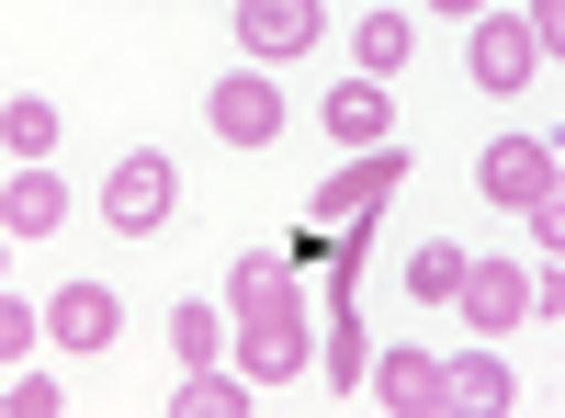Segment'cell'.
Listing matches in <instances>:
<instances>
[{
    "mask_svg": "<svg viewBox=\"0 0 565 418\" xmlns=\"http://www.w3.org/2000/svg\"><path fill=\"white\" fill-rule=\"evenodd\" d=\"M0 148L45 159V148H57V103H45V90H0Z\"/></svg>",
    "mask_w": 565,
    "mask_h": 418,
    "instance_id": "cell-17",
    "label": "cell"
},
{
    "mask_svg": "<svg viewBox=\"0 0 565 418\" xmlns=\"http://www.w3.org/2000/svg\"><path fill=\"white\" fill-rule=\"evenodd\" d=\"M170 204H181L170 148H125V159H114V181H103V226H114V238H159Z\"/></svg>",
    "mask_w": 565,
    "mask_h": 418,
    "instance_id": "cell-2",
    "label": "cell"
},
{
    "mask_svg": "<svg viewBox=\"0 0 565 418\" xmlns=\"http://www.w3.org/2000/svg\"><path fill=\"white\" fill-rule=\"evenodd\" d=\"M532 283V317H565V260H543V271H521Z\"/></svg>",
    "mask_w": 565,
    "mask_h": 418,
    "instance_id": "cell-23",
    "label": "cell"
},
{
    "mask_svg": "<svg viewBox=\"0 0 565 418\" xmlns=\"http://www.w3.org/2000/svg\"><path fill=\"white\" fill-rule=\"evenodd\" d=\"M114 340H125V294H114V283H90V271H79V283H57V294H45V351L103 362Z\"/></svg>",
    "mask_w": 565,
    "mask_h": 418,
    "instance_id": "cell-5",
    "label": "cell"
},
{
    "mask_svg": "<svg viewBox=\"0 0 565 418\" xmlns=\"http://www.w3.org/2000/svg\"><path fill=\"white\" fill-rule=\"evenodd\" d=\"M260 385L238 374V362H181V385H170V418H249Z\"/></svg>",
    "mask_w": 565,
    "mask_h": 418,
    "instance_id": "cell-13",
    "label": "cell"
},
{
    "mask_svg": "<svg viewBox=\"0 0 565 418\" xmlns=\"http://www.w3.org/2000/svg\"><path fill=\"white\" fill-rule=\"evenodd\" d=\"M452 283H463V249H452V238H418V249H407V294H418V306H452Z\"/></svg>",
    "mask_w": 565,
    "mask_h": 418,
    "instance_id": "cell-18",
    "label": "cell"
},
{
    "mask_svg": "<svg viewBox=\"0 0 565 418\" xmlns=\"http://www.w3.org/2000/svg\"><path fill=\"white\" fill-rule=\"evenodd\" d=\"M476 181H487V204L532 215V204L565 193V159H554V136H487V148H476Z\"/></svg>",
    "mask_w": 565,
    "mask_h": 418,
    "instance_id": "cell-3",
    "label": "cell"
},
{
    "mask_svg": "<svg viewBox=\"0 0 565 418\" xmlns=\"http://www.w3.org/2000/svg\"><path fill=\"white\" fill-rule=\"evenodd\" d=\"M0 271H12V238H0Z\"/></svg>",
    "mask_w": 565,
    "mask_h": 418,
    "instance_id": "cell-25",
    "label": "cell"
},
{
    "mask_svg": "<svg viewBox=\"0 0 565 418\" xmlns=\"http://www.w3.org/2000/svg\"><path fill=\"white\" fill-rule=\"evenodd\" d=\"M204 125L226 136V148H282V90H271V68H226L204 90Z\"/></svg>",
    "mask_w": 565,
    "mask_h": 418,
    "instance_id": "cell-6",
    "label": "cell"
},
{
    "mask_svg": "<svg viewBox=\"0 0 565 418\" xmlns=\"http://www.w3.org/2000/svg\"><path fill=\"white\" fill-rule=\"evenodd\" d=\"M521 34H532V57H565V0H521Z\"/></svg>",
    "mask_w": 565,
    "mask_h": 418,
    "instance_id": "cell-22",
    "label": "cell"
},
{
    "mask_svg": "<svg viewBox=\"0 0 565 418\" xmlns=\"http://www.w3.org/2000/svg\"><path fill=\"white\" fill-rule=\"evenodd\" d=\"M452 306H463V329H476V340H498V329H521V317H532V283H521V260H463Z\"/></svg>",
    "mask_w": 565,
    "mask_h": 418,
    "instance_id": "cell-9",
    "label": "cell"
},
{
    "mask_svg": "<svg viewBox=\"0 0 565 418\" xmlns=\"http://www.w3.org/2000/svg\"><path fill=\"white\" fill-rule=\"evenodd\" d=\"M407 45H418V23H407V12H362L351 68H362V79H396V68H407Z\"/></svg>",
    "mask_w": 565,
    "mask_h": 418,
    "instance_id": "cell-16",
    "label": "cell"
},
{
    "mask_svg": "<svg viewBox=\"0 0 565 418\" xmlns=\"http://www.w3.org/2000/svg\"><path fill=\"white\" fill-rule=\"evenodd\" d=\"M396 181H407V148H396V136H385V148H351L340 170L317 181V226H373V215L396 204Z\"/></svg>",
    "mask_w": 565,
    "mask_h": 418,
    "instance_id": "cell-4",
    "label": "cell"
},
{
    "mask_svg": "<svg viewBox=\"0 0 565 418\" xmlns=\"http://www.w3.org/2000/svg\"><path fill=\"white\" fill-rule=\"evenodd\" d=\"M0 407H12V418H57L68 385H57V374H12V385H0Z\"/></svg>",
    "mask_w": 565,
    "mask_h": 418,
    "instance_id": "cell-21",
    "label": "cell"
},
{
    "mask_svg": "<svg viewBox=\"0 0 565 418\" xmlns=\"http://www.w3.org/2000/svg\"><path fill=\"white\" fill-rule=\"evenodd\" d=\"M226 362L271 396V385H295L306 362H317V329H306V294H295V271H282L271 249H249L238 271H226Z\"/></svg>",
    "mask_w": 565,
    "mask_h": 418,
    "instance_id": "cell-1",
    "label": "cell"
},
{
    "mask_svg": "<svg viewBox=\"0 0 565 418\" xmlns=\"http://www.w3.org/2000/svg\"><path fill=\"white\" fill-rule=\"evenodd\" d=\"M463 79H476V90H532L543 79L521 12H476V23H463Z\"/></svg>",
    "mask_w": 565,
    "mask_h": 418,
    "instance_id": "cell-8",
    "label": "cell"
},
{
    "mask_svg": "<svg viewBox=\"0 0 565 418\" xmlns=\"http://www.w3.org/2000/svg\"><path fill=\"white\" fill-rule=\"evenodd\" d=\"M238 12V45H249V68H295L306 45L328 34V12L317 0H226Z\"/></svg>",
    "mask_w": 565,
    "mask_h": 418,
    "instance_id": "cell-7",
    "label": "cell"
},
{
    "mask_svg": "<svg viewBox=\"0 0 565 418\" xmlns=\"http://www.w3.org/2000/svg\"><path fill=\"white\" fill-rule=\"evenodd\" d=\"M57 226H68V181L45 170V159H23L12 181H0V238L23 249V238H57Z\"/></svg>",
    "mask_w": 565,
    "mask_h": 418,
    "instance_id": "cell-10",
    "label": "cell"
},
{
    "mask_svg": "<svg viewBox=\"0 0 565 418\" xmlns=\"http://www.w3.org/2000/svg\"><path fill=\"white\" fill-rule=\"evenodd\" d=\"M317 374H328V396H351V407H362V374H373V340H362V306H340V317H328V362H317Z\"/></svg>",
    "mask_w": 565,
    "mask_h": 418,
    "instance_id": "cell-15",
    "label": "cell"
},
{
    "mask_svg": "<svg viewBox=\"0 0 565 418\" xmlns=\"http://www.w3.org/2000/svg\"><path fill=\"white\" fill-rule=\"evenodd\" d=\"M373 407H385V418H441V362L430 351H373Z\"/></svg>",
    "mask_w": 565,
    "mask_h": 418,
    "instance_id": "cell-11",
    "label": "cell"
},
{
    "mask_svg": "<svg viewBox=\"0 0 565 418\" xmlns=\"http://www.w3.org/2000/svg\"><path fill=\"white\" fill-rule=\"evenodd\" d=\"M385 125H396V90L385 79L351 68V90H328V136H340V148H385Z\"/></svg>",
    "mask_w": 565,
    "mask_h": 418,
    "instance_id": "cell-14",
    "label": "cell"
},
{
    "mask_svg": "<svg viewBox=\"0 0 565 418\" xmlns=\"http://www.w3.org/2000/svg\"><path fill=\"white\" fill-rule=\"evenodd\" d=\"M430 12H452V23H476V12H487V0H430Z\"/></svg>",
    "mask_w": 565,
    "mask_h": 418,
    "instance_id": "cell-24",
    "label": "cell"
},
{
    "mask_svg": "<svg viewBox=\"0 0 565 418\" xmlns=\"http://www.w3.org/2000/svg\"><path fill=\"white\" fill-rule=\"evenodd\" d=\"M509 407H521V385H509V362H498V351L441 362V418H509Z\"/></svg>",
    "mask_w": 565,
    "mask_h": 418,
    "instance_id": "cell-12",
    "label": "cell"
},
{
    "mask_svg": "<svg viewBox=\"0 0 565 418\" xmlns=\"http://www.w3.org/2000/svg\"><path fill=\"white\" fill-rule=\"evenodd\" d=\"M170 362H226V306H170Z\"/></svg>",
    "mask_w": 565,
    "mask_h": 418,
    "instance_id": "cell-19",
    "label": "cell"
},
{
    "mask_svg": "<svg viewBox=\"0 0 565 418\" xmlns=\"http://www.w3.org/2000/svg\"><path fill=\"white\" fill-rule=\"evenodd\" d=\"M34 351H45V306H23L0 283V362H34Z\"/></svg>",
    "mask_w": 565,
    "mask_h": 418,
    "instance_id": "cell-20",
    "label": "cell"
}]
</instances>
